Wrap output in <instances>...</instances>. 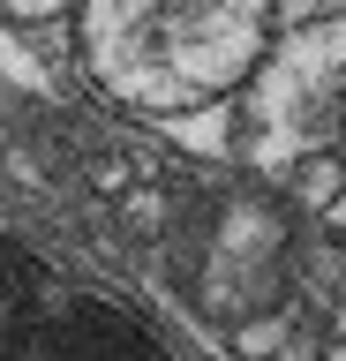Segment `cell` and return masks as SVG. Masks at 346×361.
Returning <instances> with one entry per match:
<instances>
[{
  "mask_svg": "<svg viewBox=\"0 0 346 361\" xmlns=\"http://www.w3.org/2000/svg\"><path fill=\"white\" fill-rule=\"evenodd\" d=\"M233 158H249V173L271 188L301 158H339L346 166V16H316L309 30L264 45V61L241 83V121H233ZM346 233V196L331 219Z\"/></svg>",
  "mask_w": 346,
  "mask_h": 361,
  "instance_id": "2",
  "label": "cell"
},
{
  "mask_svg": "<svg viewBox=\"0 0 346 361\" xmlns=\"http://www.w3.org/2000/svg\"><path fill=\"white\" fill-rule=\"evenodd\" d=\"M278 0H83V61L121 106H226L264 61Z\"/></svg>",
  "mask_w": 346,
  "mask_h": 361,
  "instance_id": "1",
  "label": "cell"
},
{
  "mask_svg": "<svg viewBox=\"0 0 346 361\" xmlns=\"http://www.w3.org/2000/svg\"><path fill=\"white\" fill-rule=\"evenodd\" d=\"M61 8H68V0H0V16H8V23H53Z\"/></svg>",
  "mask_w": 346,
  "mask_h": 361,
  "instance_id": "3",
  "label": "cell"
}]
</instances>
